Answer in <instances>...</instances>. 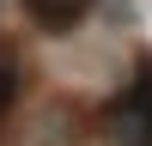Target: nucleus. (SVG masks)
I'll use <instances>...</instances> for the list:
<instances>
[{
    "mask_svg": "<svg viewBox=\"0 0 152 146\" xmlns=\"http://www.w3.org/2000/svg\"><path fill=\"white\" fill-rule=\"evenodd\" d=\"M97 128L110 146H152V61H140L134 85L97 116Z\"/></svg>",
    "mask_w": 152,
    "mask_h": 146,
    "instance_id": "obj_1",
    "label": "nucleus"
},
{
    "mask_svg": "<svg viewBox=\"0 0 152 146\" xmlns=\"http://www.w3.org/2000/svg\"><path fill=\"white\" fill-rule=\"evenodd\" d=\"M79 140H85L79 110H73V104H49L43 116L24 128V140H18V146H79Z\"/></svg>",
    "mask_w": 152,
    "mask_h": 146,
    "instance_id": "obj_2",
    "label": "nucleus"
},
{
    "mask_svg": "<svg viewBox=\"0 0 152 146\" xmlns=\"http://www.w3.org/2000/svg\"><path fill=\"white\" fill-rule=\"evenodd\" d=\"M12 73H18V61H12V49L0 43V110L12 104Z\"/></svg>",
    "mask_w": 152,
    "mask_h": 146,
    "instance_id": "obj_4",
    "label": "nucleus"
},
{
    "mask_svg": "<svg viewBox=\"0 0 152 146\" xmlns=\"http://www.w3.org/2000/svg\"><path fill=\"white\" fill-rule=\"evenodd\" d=\"M24 12L37 24H49V31H61V24H73V18L91 12V0H24Z\"/></svg>",
    "mask_w": 152,
    "mask_h": 146,
    "instance_id": "obj_3",
    "label": "nucleus"
}]
</instances>
